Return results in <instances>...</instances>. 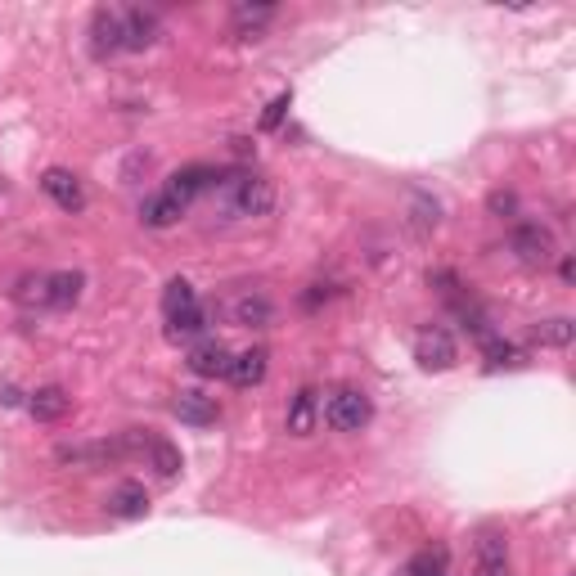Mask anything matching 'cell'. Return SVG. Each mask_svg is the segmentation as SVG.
Listing matches in <instances>:
<instances>
[{
    "label": "cell",
    "mask_w": 576,
    "mask_h": 576,
    "mask_svg": "<svg viewBox=\"0 0 576 576\" xmlns=\"http://www.w3.org/2000/svg\"><path fill=\"white\" fill-rule=\"evenodd\" d=\"M104 509L113 513V518H144L149 513V491H144L140 482H117L113 491H108V500H104Z\"/></svg>",
    "instance_id": "11"
},
{
    "label": "cell",
    "mask_w": 576,
    "mask_h": 576,
    "mask_svg": "<svg viewBox=\"0 0 576 576\" xmlns=\"http://www.w3.org/2000/svg\"><path fill=\"white\" fill-rule=\"evenodd\" d=\"M41 189L63 207V212H81V207H86V189H81V180L72 176L68 167H50V171H45Z\"/></svg>",
    "instance_id": "6"
},
{
    "label": "cell",
    "mask_w": 576,
    "mask_h": 576,
    "mask_svg": "<svg viewBox=\"0 0 576 576\" xmlns=\"http://www.w3.org/2000/svg\"><path fill=\"white\" fill-rule=\"evenodd\" d=\"M486 356H491V365H513V360H518V351H513L509 342L486 338Z\"/></svg>",
    "instance_id": "26"
},
{
    "label": "cell",
    "mask_w": 576,
    "mask_h": 576,
    "mask_svg": "<svg viewBox=\"0 0 576 576\" xmlns=\"http://www.w3.org/2000/svg\"><path fill=\"white\" fill-rule=\"evenodd\" d=\"M266 360L270 356L261 347H248V351H239V356H230V374L225 378H230L234 387H257L261 378H266Z\"/></svg>",
    "instance_id": "16"
},
{
    "label": "cell",
    "mask_w": 576,
    "mask_h": 576,
    "mask_svg": "<svg viewBox=\"0 0 576 576\" xmlns=\"http://www.w3.org/2000/svg\"><path fill=\"white\" fill-rule=\"evenodd\" d=\"M288 104H293V95H288V90H284V95H275V99H270V104H266V113H261V131H275V126L284 122Z\"/></svg>",
    "instance_id": "25"
},
{
    "label": "cell",
    "mask_w": 576,
    "mask_h": 576,
    "mask_svg": "<svg viewBox=\"0 0 576 576\" xmlns=\"http://www.w3.org/2000/svg\"><path fill=\"white\" fill-rule=\"evenodd\" d=\"M207 329V311H203V306H185V311H171L167 315V333H171V338H198V333H203Z\"/></svg>",
    "instance_id": "21"
},
{
    "label": "cell",
    "mask_w": 576,
    "mask_h": 576,
    "mask_svg": "<svg viewBox=\"0 0 576 576\" xmlns=\"http://www.w3.org/2000/svg\"><path fill=\"white\" fill-rule=\"evenodd\" d=\"M315 419H320V392L302 387V392L293 396V405H288V432H293V437H311Z\"/></svg>",
    "instance_id": "17"
},
{
    "label": "cell",
    "mask_w": 576,
    "mask_h": 576,
    "mask_svg": "<svg viewBox=\"0 0 576 576\" xmlns=\"http://www.w3.org/2000/svg\"><path fill=\"white\" fill-rule=\"evenodd\" d=\"M171 410H176V419L189 423V428H207V423H216V396L198 392V387H185V392L171 401Z\"/></svg>",
    "instance_id": "9"
},
{
    "label": "cell",
    "mask_w": 576,
    "mask_h": 576,
    "mask_svg": "<svg viewBox=\"0 0 576 576\" xmlns=\"http://www.w3.org/2000/svg\"><path fill=\"white\" fill-rule=\"evenodd\" d=\"M576 338V324L567 315H554V320H540L536 324V342L540 347H572Z\"/></svg>",
    "instance_id": "23"
},
{
    "label": "cell",
    "mask_w": 576,
    "mask_h": 576,
    "mask_svg": "<svg viewBox=\"0 0 576 576\" xmlns=\"http://www.w3.org/2000/svg\"><path fill=\"white\" fill-rule=\"evenodd\" d=\"M369 419H374V405H369V396L360 392V387H338V392L324 401V423H329L333 432H360Z\"/></svg>",
    "instance_id": "2"
},
{
    "label": "cell",
    "mask_w": 576,
    "mask_h": 576,
    "mask_svg": "<svg viewBox=\"0 0 576 576\" xmlns=\"http://www.w3.org/2000/svg\"><path fill=\"white\" fill-rule=\"evenodd\" d=\"M81 288H86V275L81 270H54V275H45V306H54V311H68V306H77Z\"/></svg>",
    "instance_id": "10"
},
{
    "label": "cell",
    "mask_w": 576,
    "mask_h": 576,
    "mask_svg": "<svg viewBox=\"0 0 576 576\" xmlns=\"http://www.w3.org/2000/svg\"><path fill=\"white\" fill-rule=\"evenodd\" d=\"M509 248L518 252L527 266H545V261L554 257V234H549L540 221H522V225H513Z\"/></svg>",
    "instance_id": "3"
},
{
    "label": "cell",
    "mask_w": 576,
    "mask_h": 576,
    "mask_svg": "<svg viewBox=\"0 0 576 576\" xmlns=\"http://www.w3.org/2000/svg\"><path fill=\"white\" fill-rule=\"evenodd\" d=\"M198 297H194V284L189 279H171L167 284V293H162V311H185V306H194Z\"/></svg>",
    "instance_id": "24"
},
{
    "label": "cell",
    "mask_w": 576,
    "mask_h": 576,
    "mask_svg": "<svg viewBox=\"0 0 576 576\" xmlns=\"http://www.w3.org/2000/svg\"><path fill=\"white\" fill-rule=\"evenodd\" d=\"M270 315H275V306H270V297H261V293H239L230 302V320L243 324V329H266Z\"/></svg>",
    "instance_id": "15"
},
{
    "label": "cell",
    "mask_w": 576,
    "mask_h": 576,
    "mask_svg": "<svg viewBox=\"0 0 576 576\" xmlns=\"http://www.w3.org/2000/svg\"><path fill=\"white\" fill-rule=\"evenodd\" d=\"M477 576H509V540L500 531H482L477 536Z\"/></svg>",
    "instance_id": "8"
},
{
    "label": "cell",
    "mask_w": 576,
    "mask_h": 576,
    "mask_svg": "<svg viewBox=\"0 0 576 576\" xmlns=\"http://www.w3.org/2000/svg\"><path fill=\"white\" fill-rule=\"evenodd\" d=\"M207 194L221 198V207L230 216H266L270 207H275L270 180L248 176V171H234V176H221V171H216V185L207 189Z\"/></svg>",
    "instance_id": "1"
},
{
    "label": "cell",
    "mask_w": 576,
    "mask_h": 576,
    "mask_svg": "<svg viewBox=\"0 0 576 576\" xmlns=\"http://www.w3.org/2000/svg\"><path fill=\"white\" fill-rule=\"evenodd\" d=\"M90 50L99 59L122 50V9H95V18H90Z\"/></svg>",
    "instance_id": "7"
},
{
    "label": "cell",
    "mask_w": 576,
    "mask_h": 576,
    "mask_svg": "<svg viewBox=\"0 0 576 576\" xmlns=\"http://www.w3.org/2000/svg\"><path fill=\"white\" fill-rule=\"evenodd\" d=\"M212 185H216V171H212V167H185V171H176V176L167 180V194L176 198V203L189 207V198L207 194Z\"/></svg>",
    "instance_id": "13"
},
{
    "label": "cell",
    "mask_w": 576,
    "mask_h": 576,
    "mask_svg": "<svg viewBox=\"0 0 576 576\" xmlns=\"http://www.w3.org/2000/svg\"><path fill=\"white\" fill-rule=\"evenodd\" d=\"M144 455H149V464L158 468V477H176L180 468H185V459H180V450L171 446V441L149 437V446H144Z\"/></svg>",
    "instance_id": "22"
},
{
    "label": "cell",
    "mask_w": 576,
    "mask_h": 576,
    "mask_svg": "<svg viewBox=\"0 0 576 576\" xmlns=\"http://www.w3.org/2000/svg\"><path fill=\"white\" fill-rule=\"evenodd\" d=\"M414 360H419L428 374H441V369H450L459 360L455 338H450L446 329H423L419 338H414Z\"/></svg>",
    "instance_id": "4"
},
{
    "label": "cell",
    "mask_w": 576,
    "mask_h": 576,
    "mask_svg": "<svg viewBox=\"0 0 576 576\" xmlns=\"http://www.w3.org/2000/svg\"><path fill=\"white\" fill-rule=\"evenodd\" d=\"M162 36V23L153 9H122V50H149Z\"/></svg>",
    "instance_id": "5"
},
{
    "label": "cell",
    "mask_w": 576,
    "mask_h": 576,
    "mask_svg": "<svg viewBox=\"0 0 576 576\" xmlns=\"http://www.w3.org/2000/svg\"><path fill=\"white\" fill-rule=\"evenodd\" d=\"M72 410V396L63 392V387H36L32 392V401H27V414H32L36 423H59L63 414Z\"/></svg>",
    "instance_id": "12"
},
{
    "label": "cell",
    "mask_w": 576,
    "mask_h": 576,
    "mask_svg": "<svg viewBox=\"0 0 576 576\" xmlns=\"http://www.w3.org/2000/svg\"><path fill=\"white\" fill-rule=\"evenodd\" d=\"M189 369H194L198 378H225L230 374V351H225L216 338H207L189 351Z\"/></svg>",
    "instance_id": "14"
},
{
    "label": "cell",
    "mask_w": 576,
    "mask_h": 576,
    "mask_svg": "<svg viewBox=\"0 0 576 576\" xmlns=\"http://www.w3.org/2000/svg\"><path fill=\"white\" fill-rule=\"evenodd\" d=\"M180 216H185V203H176L167 189L153 194V198H144V207H140V221L149 225V230H167V225H176Z\"/></svg>",
    "instance_id": "18"
},
{
    "label": "cell",
    "mask_w": 576,
    "mask_h": 576,
    "mask_svg": "<svg viewBox=\"0 0 576 576\" xmlns=\"http://www.w3.org/2000/svg\"><path fill=\"white\" fill-rule=\"evenodd\" d=\"M275 18V5H234V32L243 36V41H252V36H261V27Z\"/></svg>",
    "instance_id": "20"
},
{
    "label": "cell",
    "mask_w": 576,
    "mask_h": 576,
    "mask_svg": "<svg viewBox=\"0 0 576 576\" xmlns=\"http://www.w3.org/2000/svg\"><path fill=\"white\" fill-rule=\"evenodd\" d=\"M401 576H450V554L441 545H428L401 567Z\"/></svg>",
    "instance_id": "19"
},
{
    "label": "cell",
    "mask_w": 576,
    "mask_h": 576,
    "mask_svg": "<svg viewBox=\"0 0 576 576\" xmlns=\"http://www.w3.org/2000/svg\"><path fill=\"white\" fill-rule=\"evenodd\" d=\"M491 212L495 216H513V212H518V198L504 194V189H495V194H491Z\"/></svg>",
    "instance_id": "27"
}]
</instances>
